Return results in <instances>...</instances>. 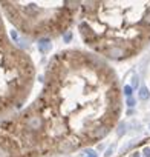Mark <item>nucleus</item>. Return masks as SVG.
I'll return each instance as SVG.
<instances>
[{
	"label": "nucleus",
	"instance_id": "f257e3e1",
	"mask_svg": "<svg viewBox=\"0 0 150 157\" xmlns=\"http://www.w3.org/2000/svg\"><path fill=\"white\" fill-rule=\"evenodd\" d=\"M32 80L34 65L31 59L8 39L0 16V116L22 106Z\"/></svg>",
	"mask_w": 150,
	"mask_h": 157
},
{
	"label": "nucleus",
	"instance_id": "f03ea898",
	"mask_svg": "<svg viewBox=\"0 0 150 157\" xmlns=\"http://www.w3.org/2000/svg\"><path fill=\"white\" fill-rule=\"evenodd\" d=\"M38 49H40V52L46 54V52L51 49V40H49V39H46V37L40 39V40H38Z\"/></svg>",
	"mask_w": 150,
	"mask_h": 157
},
{
	"label": "nucleus",
	"instance_id": "7ed1b4c3",
	"mask_svg": "<svg viewBox=\"0 0 150 157\" xmlns=\"http://www.w3.org/2000/svg\"><path fill=\"white\" fill-rule=\"evenodd\" d=\"M148 97H150L148 90H147L145 86H141V90H139V99H141V100H147Z\"/></svg>",
	"mask_w": 150,
	"mask_h": 157
},
{
	"label": "nucleus",
	"instance_id": "20e7f679",
	"mask_svg": "<svg viewBox=\"0 0 150 157\" xmlns=\"http://www.w3.org/2000/svg\"><path fill=\"white\" fill-rule=\"evenodd\" d=\"M124 94L127 97H130L132 96V86H124Z\"/></svg>",
	"mask_w": 150,
	"mask_h": 157
},
{
	"label": "nucleus",
	"instance_id": "39448f33",
	"mask_svg": "<svg viewBox=\"0 0 150 157\" xmlns=\"http://www.w3.org/2000/svg\"><path fill=\"white\" fill-rule=\"evenodd\" d=\"M138 85H139V78H138V77H133V80H132V86H133V88H138Z\"/></svg>",
	"mask_w": 150,
	"mask_h": 157
},
{
	"label": "nucleus",
	"instance_id": "423d86ee",
	"mask_svg": "<svg viewBox=\"0 0 150 157\" xmlns=\"http://www.w3.org/2000/svg\"><path fill=\"white\" fill-rule=\"evenodd\" d=\"M70 39H72V34L70 33H66L64 34V42H70Z\"/></svg>",
	"mask_w": 150,
	"mask_h": 157
},
{
	"label": "nucleus",
	"instance_id": "0eeeda50",
	"mask_svg": "<svg viewBox=\"0 0 150 157\" xmlns=\"http://www.w3.org/2000/svg\"><path fill=\"white\" fill-rule=\"evenodd\" d=\"M127 105H129V106H135V100H133L132 97H129V99H127Z\"/></svg>",
	"mask_w": 150,
	"mask_h": 157
},
{
	"label": "nucleus",
	"instance_id": "6e6552de",
	"mask_svg": "<svg viewBox=\"0 0 150 157\" xmlns=\"http://www.w3.org/2000/svg\"><path fill=\"white\" fill-rule=\"evenodd\" d=\"M112 152H113V146H110V148H109V149L106 151V154H104V155H106V157H109V155H110Z\"/></svg>",
	"mask_w": 150,
	"mask_h": 157
},
{
	"label": "nucleus",
	"instance_id": "1a4fd4ad",
	"mask_svg": "<svg viewBox=\"0 0 150 157\" xmlns=\"http://www.w3.org/2000/svg\"><path fill=\"white\" fill-rule=\"evenodd\" d=\"M144 155H145V157H150V148H145V149H144Z\"/></svg>",
	"mask_w": 150,
	"mask_h": 157
},
{
	"label": "nucleus",
	"instance_id": "9d476101",
	"mask_svg": "<svg viewBox=\"0 0 150 157\" xmlns=\"http://www.w3.org/2000/svg\"><path fill=\"white\" fill-rule=\"evenodd\" d=\"M88 157H97V154H94V155H88Z\"/></svg>",
	"mask_w": 150,
	"mask_h": 157
}]
</instances>
